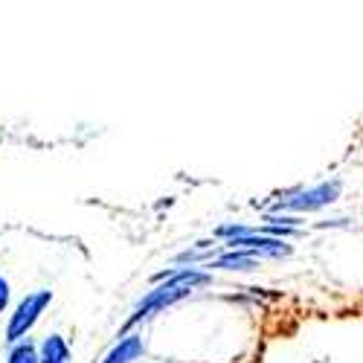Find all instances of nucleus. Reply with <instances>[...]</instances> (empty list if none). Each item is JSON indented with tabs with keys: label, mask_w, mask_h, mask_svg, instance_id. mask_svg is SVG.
Wrapping results in <instances>:
<instances>
[{
	"label": "nucleus",
	"mask_w": 363,
	"mask_h": 363,
	"mask_svg": "<svg viewBox=\"0 0 363 363\" xmlns=\"http://www.w3.org/2000/svg\"><path fill=\"white\" fill-rule=\"evenodd\" d=\"M157 279H166V282L157 285L155 291H148V294L140 299V306L134 308V314L128 317V323H125L123 331L134 328L140 320H145V317H151V314L163 311L166 306H174L177 299L189 296L198 285H206V282H209V274H203V270H195V267H184V270H172V274H160Z\"/></svg>",
	"instance_id": "obj_1"
},
{
	"label": "nucleus",
	"mask_w": 363,
	"mask_h": 363,
	"mask_svg": "<svg viewBox=\"0 0 363 363\" xmlns=\"http://www.w3.org/2000/svg\"><path fill=\"white\" fill-rule=\"evenodd\" d=\"M50 302H52V291H33V294H26L21 302H18V308L12 311L9 317V325H6V343H21L26 340V335L35 328V323L41 320V314L50 308Z\"/></svg>",
	"instance_id": "obj_2"
},
{
	"label": "nucleus",
	"mask_w": 363,
	"mask_h": 363,
	"mask_svg": "<svg viewBox=\"0 0 363 363\" xmlns=\"http://www.w3.org/2000/svg\"><path fill=\"white\" fill-rule=\"evenodd\" d=\"M340 195V184L331 180V184H320L314 189H306V192H296L294 198H285L277 209H294V213H314V209H323L328 203H335Z\"/></svg>",
	"instance_id": "obj_3"
},
{
	"label": "nucleus",
	"mask_w": 363,
	"mask_h": 363,
	"mask_svg": "<svg viewBox=\"0 0 363 363\" xmlns=\"http://www.w3.org/2000/svg\"><path fill=\"white\" fill-rule=\"evenodd\" d=\"M143 352H145L143 337H140V335H125L123 340H119V343L105 354L102 363H131V360H137Z\"/></svg>",
	"instance_id": "obj_4"
},
{
	"label": "nucleus",
	"mask_w": 363,
	"mask_h": 363,
	"mask_svg": "<svg viewBox=\"0 0 363 363\" xmlns=\"http://www.w3.org/2000/svg\"><path fill=\"white\" fill-rule=\"evenodd\" d=\"M35 352H38V363H70V346L62 335L44 337V343Z\"/></svg>",
	"instance_id": "obj_5"
},
{
	"label": "nucleus",
	"mask_w": 363,
	"mask_h": 363,
	"mask_svg": "<svg viewBox=\"0 0 363 363\" xmlns=\"http://www.w3.org/2000/svg\"><path fill=\"white\" fill-rule=\"evenodd\" d=\"M256 256L250 253H238V250H224L218 259L209 262V267H221V270H253L256 267Z\"/></svg>",
	"instance_id": "obj_6"
},
{
	"label": "nucleus",
	"mask_w": 363,
	"mask_h": 363,
	"mask_svg": "<svg viewBox=\"0 0 363 363\" xmlns=\"http://www.w3.org/2000/svg\"><path fill=\"white\" fill-rule=\"evenodd\" d=\"M6 363H38V352H35L33 343H29V337L21 340V343H15V346L9 349Z\"/></svg>",
	"instance_id": "obj_7"
},
{
	"label": "nucleus",
	"mask_w": 363,
	"mask_h": 363,
	"mask_svg": "<svg viewBox=\"0 0 363 363\" xmlns=\"http://www.w3.org/2000/svg\"><path fill=\"white\" fill-rule=\"evenodd\" d=\"M9 296H12V291H9V282L0 277V314L6 311V306H9Z\"/></svg>",
	"instance_id": "obj_8"
}]
</instances>
